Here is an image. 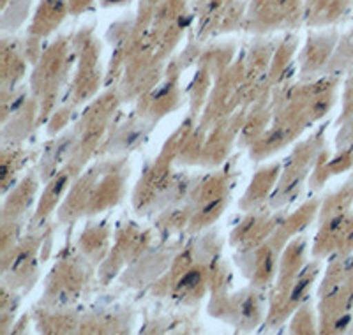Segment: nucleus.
<instances>
[{
	"mask_svg": "<svg viewBox=\"0 0 353 335\" xmlns=\"http://www.w3.org/2000/svg\"><path fill=\"white\" fill-rule=\"evenodd\" d=\"M198 283H200V274L198 272H189L188 276L182 277L179 287H194Z\"/></svg>",
	"mask_w": 353,
	"mask_h": 335,
	"instance_id": "1",
	"label": "nucleus"
},
{
	"mask_svg": "<svg viewBox=\"0 0 353 335\" xmlns=\"http://www.w3.org/2000/svg\"><path fill=\"white\" fill-rule=\"evenodd\" d=\"M305 286H307V283H305V281H304V283L299 284V287H295V292H293L292 298H293V300H297L299 296L302 295V292H304V290H305Z\"/></svg>",
	"mask_w": 353,
	"mask_h": 335,
	"instance_id": "2",
	"label": "nucleus"
},
{
	"mask_svg": "<svg viewBox=\"0 0 353 335\" xmlns=\"http://www.w3.org/2000/svg\"><path fill=\"white\" fill-rule=\"evenodd\" d=\"M348 321H350V316H346V318H343L341 321H337L336 327H337V328H345V325L348 323Z\"/></svg>",
	"mask_w": 353,
	"mask_h": 335,
	"instance_id": "3",
	"label": "nucleus"
},
{
	"mask_svg": "<svg viewBox=\"0 0 353 335\" xmlns=\"http://www.w3.org/2000/svg\"><path fill=\"white\" fill-rule=\"evenodd\" d=\"M217 205H219V200H216V201H214V203H210V205H209V207L205 208V210H203V212H205V214H209V212H210V210H214V208H216V207H217Z\"/></svg>",
	"mask_w": 353,
	"mask_h": 335,
	"instance_id": "4",
	"label": "nucleus"
},
{
	"mask_svg": "<svg viewBox=\"0 0 353 335\" xmlns=\"http://www.w3.org/2000/svg\"><path fill=\"white\" fill-rule=\"evenodd\" d=\"M8 175V166H2V176Z\"/></svg>",
	"mask_w": 353,
	"mask_h": 335,
	"instance_id": "5",
	"label": "nucleus"
},
{
	"mask_svg": "<svg viewBox=\"0 0 353 335\" xmlns=\"http://www.w3.org/2000/svg\"><path fill=\"white\" fill-rule=\"evenodd\" d=\"M281 2H285V0H281Z\"/></svg>",
	"mask_w": 353,
	"mask_h": 335,
	"instance_id": "6",
	"label": "nucleus"
}]
</instances>
